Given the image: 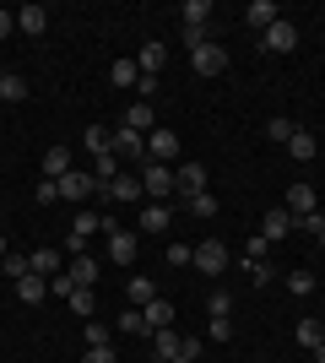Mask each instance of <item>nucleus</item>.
Listing matches in <instances>:
<instances>
[{
    "instance_id": "nucleus-1",
    "label": "nucleus",
    "mask_w": 325,
    "mask_h": 363,
    "mask_svg": "<svg viewBox=\"0 0 325 363\" xmlns=\"http://www.w3.org/2000/svg\"><path fill=\"white\" fill-rule=\"evenodd\" d=\"M141 190H147L152 201H169L173 190H179V179H173L169 163H147V168H141Z\"/></svg>"
},
{
    "instance_id": "nucleus-2",
    "label": "nucleus",
    "mask_w": 325,
    "mask_h": 363,
    "mask_svg": "<svg viewBox=\"0 0 325 363\" xmlns=\"http://www.w3.org/2000/svg\"><path fill=\"white\" fill-rule=\"evenodd\" d=\"M195 266H201V277H222L228 272V244L222 239H201L195 244Z\"/></svg>"
},
{
    "instance_id": "nucleus-3",
    "label": "nucleus",
    "mask_w": 325,
    "mask_h": 363,
    "mask_svg": "<svg viewBox=\"0 0 325 363\" xmlns=\"http://www.w3.org/2000/svg\"><path fill=\"white\" fill-rule=\"evenodd\" d=\"M261 44L271 49V55H293V49H298V28L287 22V16H277V22L261 33Z\"/></svg>"
},
{
    "instance_id": "nucleus-4",
    "label": "nucleus",
    "mask_w": 325,
    "mask_h": 363,
    "mask_svg": "<svg viewBox=\"0 0 325 363\" xmlns=\"http://www.w3.org/2000/svg\"><path fill=\"white\" fill-rule=\"evenodd\" d=\"M190 65H195V76H222L228 71V49L222 44H201V49H190Z\"/></svg>"
},
{
    "instance_id": "nucleus-5",
    "label": "nucleus",
    "mask_w": 325,
    "mask_h": 363,
    "mask_svg": "<svg viewBox=\"0 0 325 363\" xmlns=\"http://www.w3.org/2000/svg\"><path fill=\"white\" fill-rule=\"evenodd\" d=\"M60 184V201H87V196H98V179L87 174V168H71L65 179H55Z\"/></svg>"
},
{
    "instance_id": "nucleus-6",
    "label": "nucleus",
    "mask_w": 325,
    "mask_h": 363,
    "mask_svg": "<svg viewBox=\"0 0 325 363\" xmlns=\"http://www.w3.org/2000/svg\"><path fill=\"white\" fill-rule=\"evenodd\" d=\"M298 228H293V212H287V206H271V212L261 217V239L271 244V239H293Z\"/></svg>"
},
{
    "instance_id": "nucleus-7",
    "label": "nucleus",
    "mask_w": 325,
    "mask_h": 363,
    "mask_svg": "<svg viewBox=\"0 0 325 363\" xmlns=\"http://www.w3.org/2000/svg\"><path fill=\"white\" fill-rule=\"evenodd\" d=\"M147 157H152V163H173V157H179V136H173L169 125H157L152 136H147Z\"/></svg>"
},
{
    "instance_id": "nucleus-8",
    "label": "nucleus",
    "mask_w": 325,
    "mask_h": 363,
    "mask_svg": "<svg viewBox=\"0 0 325 363\" xmlns=\"http://www.w3.org/2000/svg\"><path fill=\"white\" fill-rule=\"evenodd\" d=\"M136 250H141V239L130 233V228L108 233V260H114V266H130V260H136Z\"/></svg>"
},
{
    "instance_id": "nucleus-9",
    "label": "nucleus",
    "mask_w": 325,
    "mask_h": 363,
    "mask_svg": "<svg viewBox=\"0 0 325 363\" xmlns=\"http://www.w3.org/2000/svg\"><path fill=\"white\" fill-rule=\"evenodd\" d=\"M98 196H103V201H120V206H125V201H141L147 190H141V179H136V174H120V179H114V184H103Z\"/></svg>"
},
{
    "instance_id": "nucleus-10",
    "label": "nucleus",
    "mask_w": 325,
    "mask_h": 363,
    "mask_svg": "<svg viewBox=\"0 0 325 363\" xmlns=\"http://www.w3.org/2000/svg\"><path fill=\"white\" fill-rule=\"evenodd\" d=\"M173 212H169V201H147L141 206V233H169Z\"/></svg>"
},
{
    "instance_id": "nucleus-11",
    "label": "nucleus",
    "mask_w": 325,
    "mask_h": 363,
    "mask_svg": "<svg viewBox=\"0 0 325 363\" xmlns=\"http://www.w3.org/2000/svg\"><path fill=\"white\" fill-rule=\"evenodd\" d=\"M277 16H282V11H277V0H249V6H244V22H249L255 33H266Z\"/></svg>"
},
{
    "instance_id": "nucleus-12",
    "label": "nucleus",
    "mask_w": 325,
    "mask_h": 363,
    "mask_svg": "<svg viewBox=\"0 0 325 363\" xmlns=\"http://www.w3.org/2000/svg\"><path fill=\"white\" fill-rule=\"evenodd\" d=\"M173 179H179V196H201V190H206V168L201 163H179V168H173Z\"/></svg>"
},
{
    "instance_id": "nucleus-13",
    "label": "nucleus",
    "mask_w": 325,
    "mask_h": 363,
    "mask_svg": "<svg viewBox=\"0 0 325 363\" xmlns=\"http://www.w3.org/2000/svg\"><path fill=\"white\" fill-rule=\"evenodd\" d=\"M141 315H147V331H169V325H173V303L163 298V293H157V298L147 303V309H141Z\"/></svg>"
},
{
    "instance_id": "nucleus-14",
    "label": "nucleus",
    "mask_w": 325,
    "mask_h": 363,
    "mask_svg": "<svg viewBox=\"0 0 325 363\" xmlns=\"http://www.w3.org/2000/svg\"><path fill=\"white\" fill-rule=\"evenodd\" d=\"M71 147H49L44 152V179H65V174H71Z\"/></svg>"
},
{
    "instance_id": "nucleus-15",
    "label": "nucleus",
    "mask_w": 325,
    "mask_h": 363,
    "mask_svg": "<svg viewBox=\"0 0 325 363\" xmlns=\"http://www.w3.org/2000/svg\"><path fill=\"white\" fill-rule=\"evenodd\" d=\"M179 347H185V336H173V325H169V331H152V352H157V363H173V358H179Z\"/></svg>"
},
{
    "instance_id": "nucleus-16",
    "label": "nucleus",
    "mask_w": 325,
    "mask_h": 363,
    "mask_svg": "<svg viewBox=\"0 0 325 363\" xmlns=\"http://www.w3.org/2000/svg\"><path fill=\"white\" fill-rule=\"evenodd\" d=\"M108 152H147V136L130 130V125H120V130H108Z\"/></svg>"
},
{
    "instance_id": "nucleus-17",
    "label": "nucleus",
    "mask_w": 325,
    "mask_h": 363,
    "mask_svg": "<svg viewBox=\"0 0 325 363\" xmlns=\"http://www.w3.org/2000/svg\"><path fill=\"white\" fill-rule=\"evenodd\" d=\"M16 28L28 33V38H38V33L49 28V11L44 6H22V11H16Z\"/></svg>"
},
{
    "instance_id": "nucleus-18",
    "label": "nucleus",
    "mask_w": 325,
    "mask_h": 363,
    "mask_svg": "<svg viewBox=\"0 0 325 363\" xmlns=\"http://www.w3.org/2000/svg\"><path fill=\"white\" fill-rule=\"evenodd\" d=\"M179 22H185V28H212V6H206V0H185V6H179Z\"/></svg>"
},
{
    "instance_id": "nucleus-19",
    "label": "nucleus",
    "mask_w": 325,
    "mask_h": 363,
    "mask_svg": "<svg viewBox=\"0 0 325 363\" xmlns=\"http://www.w3.org/2000/svg\"><path fill=\"white\" fill-rule=\"evenodd\" d=\"M125 125H130V130H141V136H152V130H157L152 104H130V108H125Z\"/></svg>"
},
{
    "instance_id": "nucleus-20",
    "label": "nucleus",
    "mask_w": 325,
    "mask_h": 363,
    "mask_svg": "<svg viewBox=\"0 0 325 363\" xmlns=\"http://www.w3.org/2000/svg\"><path fill=\"white\" fill-rule=\"evenodd\" d=\"M287 212H293V217L320 212V206H314V184H293V190H287Z\"/></svg>"
},
{
    "instance_id": "nucleus-21",
    "label": "nucleus",
    "mask_w": 325,
    "mask_h": 363,
    "mask_svg": "<svg viewBox=\"0 0 325 363\" xmlns=\"http://www.w3.org/2000/svg\"><path fill=\"white\" fill-rule=\"evenodd\" d=\"M44 293H49V282H44V277H38V272L16 277V298H22V303H38V298H44Z\"/></svg>"
},
{
    "instance_id": "nucleus-22",
    "label": "nucleus",
    "mask_w": 325,
    "mask_h": 363,
    "mask_svg": "<svg viewBox=\"0 0 325 363\" xmlns=\"http://www.w3.org/2000/svg\"><path fill=\"white\" fill-rule=\"evenodd\" d=\"M65 277H71L76 288H93V282H98V260H93V255H76V260H71V272H65Z\"/></svg>"
},
{
    "instance_id": "nucleus-23",
    "label": "nucleus",
    "mask_w": 325,
    "mask_h": 363,
    "mask_svg": "<svg viewBox=\"0 0 325 363\" xmlns=\"http://www.w3.org/2000/svg\"><path fill=\"white\" fill-rule=\"evenodd\" d=\"M163 60H169V49H163V44H141V55H136L141 76H157V71H163Z\"/></svg>"
},
{
    "instance_id": "nucleus-24",
    "label": "nucleus",
    "mask_w": 325,
    "mask_h": 363,
    "mask_svg": "<svg viewBox=\"0 0 325 363\" xmlns=\"http://www.w3.org/2000/svg\"><path fill=\"white\" fill-rule=\"evenodd\" d=\"M185 212H190V217H201V223H212V217H217V196H212V190H201V196H185Z\"/></svg>"
},
{
    "instance_id": "nucleus-25",
    "label": "nucleus",
    "mask_w": 325,
    "mask_h": 363,
    "mask_svg": "<svg viewBox=\"0 0 325 363\" xmlns=\"http://www.w3.org/2000/svg\"><path fill=\"white\" fill-rule=\"evenodd\" d=\"M28 266H33L38 277H60V250H33Z\"/></svg>"
},
{
    "instance_id": "nucleus-26",
    "label": "nucleus",
    "mask_w": 325,
    "mask_h": 363,
    "mask_svg": "<svg viewBox=\"0 0 325 363\" xmlns=\"http://www.w3.org/2000/svg\"><path fill=\"white\" fill-rule=\"evenodd\" d=\"M108 82H114V87H136V82H141V65L136 60H114V65H108Z\"/></svg>"
},
{
    "instance_id": "nucleus-27",
    "label": "nucleus",
    "mask_w": 325,
    "mask_h": 363,
    "mask_svg": "<svg viewBox=\"0 0 325 363\" xmlns=\"http://www.w3.org/2000/svg\"><path fill=\"white\" fill-rule=\"evenodd\" d=\"M87 174H93V179H98V190H103V184H114V179H120V163H114V152H103V157H93V168H87Z\"/></svg>"
},
{
    "instance_id": "nucleus-28",
    "label": "nucleus",
    "mask_w": 325,
    "mask_h": 363,
    "mask_svg": "<svg viewBox=\"0 0 325 363\" xmlns=\"http://www.w3.org/2000/svg\"><path fill=\"white\" fill-rule=\"evenodd\" d=\"M125 293H130V309H147V303L157 298V288H152V277H130V288H125Z\"/></svg>"
},
{
    "instance_id": "nucleus-29",
    "label": "nucleus",
    "mask_w": 325,
    "mask_h": 363,
    "mask_svg": "<svg viewBox=\"0 0 325 363\" xmlns=\"http://www.w3.org/2000/svg\"><path fill=\"white\" fill-rule=\"evenodd\" d=\"M287 152H293L298 163H309V157H320V141H314L309 130H293V141H287Z\"/></svg>"
},
{
    "instance_id": "nucleus-30",
    "label": "nucleus",
    "mask_w": 325,
    "mask_h": 363,
    "mask_svg": "<svg viewBox=\"0 0 325 363\" xmlns=\"http://www.w3.org/2000/svg\"><path fill=\"white\" fill-rule=\"evenodd\" d=\"M244 272H249V282H255V288H266V282H277V266H271V255H266V260H244Z\"/></svg>"
},
{
    "instance_id": "nucleus-31",
    "label": "nucleus",
    "mask_w": 325,
    "mask_h": 363,
    "mask_svg": "<svg viewBox=\"0 0 325 363\" xmlns=\"http://www.w3.org/2000/svg\"><path fill=\"white\" fill-rule=\"evenodd\" d=\"M282 282H287V293H293V298H309L320 277H314V272H287V277H282Z\"/></svg>"
},
{
    "instance_id": "nucleus-32",
    "label": "nucleus",
    "mask_w": 325,
    "mask_h": 363,
    "mask_svg": "<svg viewBox=\"0 0 325 363\" xmlns=\"http://www.w3.org/2000/svg\"><path fill=\"white\" fill-rule=\"evenodd\" d=\"M65 303H71V315L93 320V309H98V293H93V288H76V293H71V298H65Z\"/></svg>"
},
{
    "instance_id": "nucleus-33",
    "label": "nucleus",
    "mask_w": 325,
    "mask_h": 363,
    "mask_svg": "<svg viewBox=\"0 0 325 363\" xmlns=\"http://www.w3.org/2000/svg\"><path fill=\"white\" fill-rule=\"evenodd\" d=\"M320 342H325V325H320V320H298V347H320Z\"/></svg>"
},
{
    "instance_id": "nucleus-34",
    "label": "nucleus",
    "mask_w": 325,
    "mask_h": 363,
    "mask_svg": "<svg viewBox=\"0 0 325 363\" xmlns=\"http://www.w3.org/2000/svg\"><path fill=\"white\" fill-rule=\"evenodd\" d=\"M81 147L93 152V157H103V152H108V125H87V136H81Z\"/></svg>"
},
{
    "instance_id": "nucleus-35",
    "label": "nucleus",
    "mask_w": 325,
    "mask_h": 363,
    "mask_svg": "<svg viewBox=\"0 0 325 363\" xmlns=\"http://www.w3.org/2000/svg\"><path fill=\"white\" fill-rule=\"evenodd\" d=\"M0 98H6V104H22V98H28V82H22L16 71H6V82H0Z\"/></svg>"
},
{
    "instance_id": "nucleus-36",
    "label": "nucleus",
    "mask_w": 325,
    "mask_h": 363,
    "mask_svg": "<svg viewBox=\"0 0 325 363\" xmlns=\"http://www.w3.org/2000/svg\"><path fill=\"white\" fill-rule=\"evenodd\" d=\"M120 331H125V336H152V331H147V315H141V309H125V315H120Z\"/></svg>"
},
{
    "instance_id": "nucleus-37",
    "label": "nucleus",
    "mask_w": 325,
    "mask_h": 363,
    "mask_svg": "<svg viewBox=\"0 0 325 363\" xmlns=\"http://www.w3.org/2000/svg\"><path fill=\"white\" fill-rule=\"evenodd\" d=\"M293 130H298V125H293V120H282V114H277V120H266V136H271V141H282V147L293 141Z\"/></svg>"
},
{
    "instance_id": "nucleus-38",
    "label": "nucleus",
    "mask_w": 325,
    "mask_h": 363,
    "mask_svg": "<svg viewBox=\"0 0 325 363\" xmlns=\"http://www.w3.org/2000/svg\"><path fill=\"white\" fill-rule=\"evenodd\" d=\"M293 228H298V233H314V239H320V233H325V212H304V217H293Z\"/></svg>"
},
{
    "instance_id": "nucleus-39",
    "label": "nucleus",
    "mask_w": 325,
    "mask_h": 363,
    "mask_svg": "<svg viewBox=\"0 0 325 363\" xmlns=\"http://www.w3.org/2000/svg\"><path fill=\"white\" fill-rule=\"evenodd\" d=\"M206 309H212V320H228V315H233V298H228L222 288H217L212 298H206Z\"/></svg>"
},
{
    "instance_id": "nucleus-40",
    "label": "nucleus",
    "mask_w": 325,
    "mask_h": 363,
    "mask_svg": "<svg viewBox=\"0 0 325 363\" xmlns=\"http://www.w3.org/2000/svg\"><path fill=\"white\" fill-rule=\"evenodd\" d=\"M33 201H38V206L60 201V184H55V179H38V184H33Z\"/></svg>"
},
{
    "instance_id": "nucleus-41",
    "label": "nucleus",
    "mask_w": 325,
    "mask_h": 363,
    "mask_svg": "<svg viewBox=\"0 0 325 363\" xmlns=\"http://www.w3.org/2000/svg\"><path fill=\"white\" fill-rule=\"evenodd\" d=\"M0 266H6V277H28V272H33L28 255H16V250H6V260H0Z\"/></svg>"
},
{
    "instance_id": "nucleus-42",
    "label": "nucleus",
    "mask_w": 325,
    "mask_h": 363,
    "mask_svg": "<svg viewBox=\"0 0 325 363\" xmlns=\"http://www.w3.org/2000/svg\"><path fill=\"white\" fill-rule=\"evenodd\" d=\"M108 336L114 331H108L103 320H87V347H108Z\"/></svg>"
},
{
    "instance_id": "nucleus-43",
    "label": "nucleus",
    "mask_w": 325,
    "mask_h": 363,
    "mask_svg": "<svg viewBox=\"0 0 325 363\" xmlns=\"http://www.w3.org/2000/svg\"><path fill=\"white\" fill-rule=\"evenodd\" d=\"M169 266H195V250L190 244H169Z\"/></svg>"
},
{
    "instance_id": "nucleus-44",
    "label": "nucleus",
    "mask_w": 325,
    "mask_h": 363,
    "mask_svg": "<svg viewBox=\"0 0 325 363\" xmlns=\"http://www.w3.org/2000/svg\"><path fill=\"white\" fill-rule=\"evenodd\" d=\"M266 250H271V244H266L261 233H249V244H244V260H266Z\"/></svg>"
},
{
    "instance_id": "nucleus-45",
    "label": "nucleus",
    "mask_w": 325,
    "mask_h": 363,
    "mask_svg": "<svg viewBox=\"0 0 325 363\" xmlns=\"http://www.w3.org/2000/svg\"><path fill=\"white\" fill-rule=\"evenodd\" d=\"M179 38H185V49H201V44H212V38H206V28H179Z\"/></svg>"
},
{
    "instance_id": "nucleus-46",
    "label": "nucleus",
    "mask_w": 325,
    "mask_h": 363,
    "mask_svg": "<svg viewBox=\"0 0 325 363\" xmlns=\"http://www.w3.org/2000/svg\"><path fill=\"white\" fill-rule=\"evenodd\" d=\"M206 331H212V342H233V320H212Z\"/></svg>"
},
{
    "instance_id": "nucleus-47",
    "label": "nucleus",
    "mask_w": 325,
    "mask_h": 363,
    "mask_svg": "<svg viewBox=\"0 0 325 363\" xmlns=\"http://www.w3.org/2000/svg\"><path fill=\"white\" fill-rule=\"evenodd\" d=\"M49 293H60V298H71V293H76V282H71V277H49Z\"/></svg>"
},
{
    "instance_id": "nucleus-48",
    "label": "nucleus",
    "mask_w": 325,
    "mask_h": 363,
    "mask_svg": "<svg viewBox=\"0 0 325 363\" xmlns=\"http://www.w3.org/2000/svg\"><path fill=\"white\" fill-rule=\"evenodd\" d=\"M81 363H120V358H114V347H87V358H81Z\"/></svg>"
},
{
    "instance_id": "nucleus-49",
    "label": "nucleus",
    "mask_w": 325,
    "mask_h": 363,
    "mask_svg": "<svg viewBox=\"0 0 325 363\" xmlns=\"http://www.w3.org/2000/svg\"><path fill=\"white\" fill-rule=\"evenodd\" d=\"M16 33V11H0V38H11Z\"/></svg>"
},
{
    "instance_id": "nucleus-50",
    "label": "nucleus",
    "mask_w": 325,
    "mask_h": 363,
    "mask_svg": "<svg viewBox=\"0 0 325 363\" xmlns=\"http://www.w3.org/2000/svg\"><path fill=\"white\" fill-rule=\"evenodd\" d=\"M314 363H325V342H320V347H314Z\"/></svg>"
},
{
    "instance_id": "nucleus-51",
    "label": "nucleus",
    "mask_w": 325,
    "mask_h": 363,
    "mask_svg": "<svg viewBox=\"0 0 325 363\" xmlns=\"http://www.w3.org/2000/svg\"><path fill=\"white\" fill-rule=\"evenodd\" d=\"M0 260H6V239H0Z\"/></svg>"
},
{
    "instance_id": "nucleus-52",
    "label": "nucleus",
    "mask_w": 325,
    "mask_h": 363,
    "mask_svg": "<svg viewBox=\"0 0 325 363\" xmlns=\"http://www.w3.org/2000/svg\"><path fill=\"white\" fill-rule=\"evenodd\" d=\"M173 363H195V358H173Z\"/></svg>"
},
{
    "instance_id": "nucleus-53",
    "label": "nucleus",
    "mask_w": 325,
    "mask_h": 363,
    "mask_svg": "<svg viewBox=\"0 0 325 363\" xmlns=\"http://www.w3.org/2000/svg\"><path fill=\"white\" fill-rule=\"evenodd\" d=\"M320 250H325V233H320Z\"/></svg>"
},
{
    "instance_id": "nucleus-54",
    "label": "nucleus",
    "mask_w": 325,
    "mask_h": 363,
    "mask_svg": "<svg viewBox=\"0 0 325 363\" xmlns=\"http://www.w3.org/2000/svg\"><path fill=\"white\" fill-rule=\"evenodd\" d=\"M0 82H6V71H0Z\"/></svg>"
},
{
    "instance_id": "nucleus-55",
    "label": "nucleus",
    "mask_w": 325,
    "mask_h": 363,
    "mask_svg": "<svg viewBox=\"0 0 325 363\" xmlns=\"http://www.w3.org/2000/svg\"><path fill=\"white\" fill-rule=\"evenodd\" d=\"M320 325H325V315H320Z\"/></svg>"
}]
</instances>
